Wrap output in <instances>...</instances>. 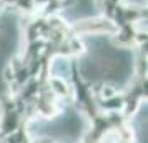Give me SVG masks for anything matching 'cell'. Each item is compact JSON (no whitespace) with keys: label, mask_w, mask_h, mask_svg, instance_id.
<instances>
[{"label":"cell","mask_w":148,"mask_h":143,"mask_svg":"<svg viewBox=\"0 0 148 143\" xmlns=\"http://www.w3.org/2000/svg\"><path fill=\"white\" fill-rule=\"evenodd\" d=\"M118 30V25L110 17L100 15V17H88L77 20L70 25V32L77 37H87V35H108L113 37Z\"/></svg>","instance_id":"obj_1"}]
</instances>
